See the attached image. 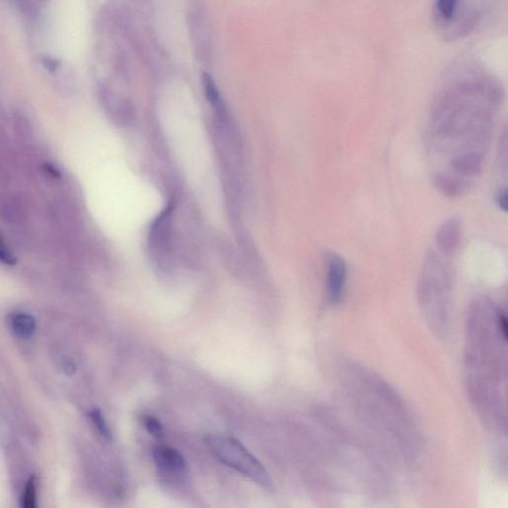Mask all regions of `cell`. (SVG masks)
Returning <instances> with one entry per match:
<instances>
[{"instance_id": "obj_1", "label": "cell", "mask_w": 508, "mask_h": 508, "mask_svg": "<svg viewBox=\"0 0 508 508\" xmlns=\"http://www.w3.org/2000/svg\"><path fill=\"white\" fill-rule=\"evenodd\" d=\"M207 445L221 463L242 473L263 489H271V479L265 466L237 439L228 436L210 435L207 438Z\"/></svg>"}, {"instance_id": "obj_2", "label": "cell", "mask_w": 508, "mask_h": 508, "mask_svg": "<svg viewBox=\"0 0 508 508\" xmlns=\"http://www.w3.org/2000/svg\"><path fill=\"white\" fill-rule=\"evenodd\" d=\"M188 26L192 50L198 63L209 66L214 56L212 23L205 0H188Z\"/></svg>"}, {"instance_id": "obj_3", "label": "cell", "mask_w": 508, "mask_h": 508, "mask_svg": "<svg viewBox=\"0 0 508 508\" xmlns=\"http://www.w3.org/2000/svg\"><path fill=\"white\" fill-rule=\"evenodd\" d=\"M176 201L172 200L160 216L154 221L150 230V251L153 253L154 260L159 264L168 262L170 253V228L173 212Z\"/></svg>"}, {"instance_id": "obj_4", "label": "cell", "mask_w": 508, "mask_h": 508, "mask_svg": "<svg viewBox=\"0 0 508 508\" xmlns=\"http://www.w3.org/2000/svg\"><path fill=\"white\" fill-rule=\"evenodd\" d=\"M154 463L165 477H183L188 473L186 459L174 448L157 446L153 450Z\"/></svg>"}, {"instance_id": "obj_5", "label": "cell", "mask_w": 508, "mask_h": 508, "mask_svg": "<svg viewBox=\"0 0 508 508\" xmlns=\"http://www.w3.org/2000/svg\"><path fill=\"white\" fill-rule=\"evenodd\" d=\"M328 294L332 304H339L345 293L348 269L343 257L336 253L327 256Z\"/></svg>"}, {"instance_id": "obj_6", "label": "cell", "mask_w": 508, "mask_h": 508, "mask_svg": "<svg viewBox=\"0 0 508 508\" xmlns=\"http://www.w3.org/2000/svg\"><path fill=\"white\" fill-rule=\"evenodd\" d=\"M462 226L458 219L452 218L444 221L436 235V242L440 253L449 256L458 248L461 240Z\"/></svg>"}, {"instance_id": "obj_7", "label": "cell", "mask_w": 508, "mask_h": 508, "mask_svg": "<svg viewBox=\"0 0 508 508\" xmlns=\"http://www.w3.org/2000/svg\"><path fill=\"white\" fill-rule=\"evenodd\" d=\"M10 324L13 332L20 339H30L36 331L35 319L29 314H13L12 317H11Z\"/></svg>"}, {"instance_id": "obj_8", "label": "cell", "mask_w": 508, "mask_h": 508, "mask_svg": "<svg viewBox=\"0 0 508 508\" xmlns=\"http://www.w3.org/2000/svg\"><path fill=\"white\" fill-rule=\"evenodd\" d=\"M201 80H202L203 89H204L208 101L217 110L218 115L223 117L226 115V106L214 78L210 74L204 73L202 74Z\"/></svg>"}, {"instance_id": "obj_9", "label": "cell", "mask_w": 508, "mask_h": 508, "mask_svg": "<svg viewBox=\"0 0 508 508\" xmlns=\"http://www.w3.org/2000/svg\"><path fill=\"white\" fill-rule=\"evenodd\" d=\"M22 507L24 508H35L37 507V482L35 475H32L22 498Z\"/></svg>"}, {"instance_id": "obj_10", "label": "cell", "mask_w": 508, "mask_h": 508, "mask_svg": "<svg viewBox=\"0 0 508 508\" xmlns=\"http://www.w3.org/2000/svg\"><path fill=\"white\" fill-rule=\"evenodd\" d=\"M90 417L94 427L99 433L105 439L106 441L112 440V431H110V426L106 423L105 417L101 414V411L99 409H92L90 412Z\"/></svg>"}, {"instance_id": "obj_11", "label": "cell", "mask_w": 508, "mask_h": 508, "mask_svg": "<svg viewBox=\"0 0 508 508\" xmlns=\"http://www.w3.org/2000/svg\"><path fill=\"white\" fill-rule=\"evenodd\" d=\"M458 0H437L439 13L446 19H450L455 15Z\"/></svg>"}, {"instance_id": "obj_12", "label": "cell", "mask_w": 508, "mask_h": 508, "mask_svg": "<svg viewBox=\"0 0 508 508\" xmlns=\"http://www.w3.org/2000/svg\"><path fill=\"white\" fill-rule=\"evenodd\" d=\"M143 423H144L146 430L156 438H161L163 436V426L157 418L153 416H144L143 418Z\"/></svg>"}, {"instance_id": "obj_13", "label": "cell", "mask_w": 508, "mask_h": 508, "mask_svg": "<svg viewBox=\"0 0 508 508\" xmlns=\"http://www.w3.org/2000/svg\"><path fill=\"white\" fill-rule=\"evenodd\" d=\"M0 262L9 266H13L17 262L15 254L1 239H0Z\"/></svg>"}, {"instance_id": "obj_14", "label": "cell", "mask_w": 508, "mask_h": 508, "mask_svg": "<svg viewBox=\"0 0 508 508\" xmlns=\"http://www.w3.org/2000/svg\"><path fill=\"white\" fill-rule=\"evenodd\" d=\"M43 65L50 71H54L60 66L59 62L57 60L48 57L43 60Z\"/></svg>"}, {"instance_id": "obj_15", "label": "cell", "mask_w": 508, "mask_h": 508, "mask_svg": "<svg viewBox=\"0 0 508 508\" xmlns=\"http://www.w3.org/2000/svg\"><path fill=\"white\" fill-rule=\"evenodd\" d=\"M507 190L500 191V193L498 195V204L500 205V209L503 211H507Z\"/></svg>"}]
</instances>
